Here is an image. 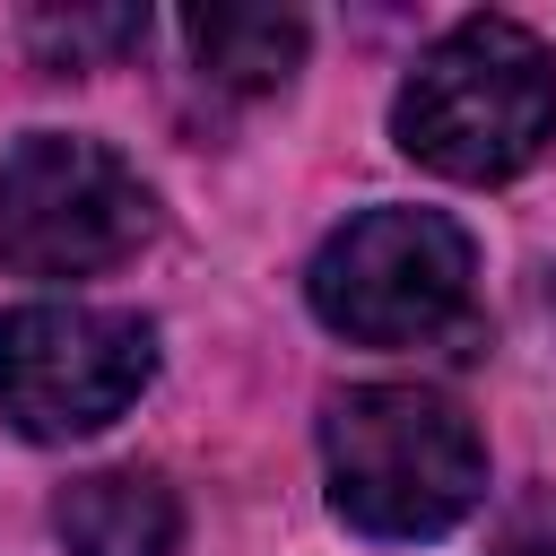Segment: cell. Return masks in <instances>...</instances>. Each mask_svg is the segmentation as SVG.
Listing matches in <instances>:
<instances>
[{
  "label": "cell",
  "mask_w": 556,
  "mask_h": 556,
  "mask_svg": "<svg viewBox=\"0 0 556 556\" xmlns=\"http://www.w3.org/2000/svg\"><path fill=\"white\" fill-rule=\"evenodd\" d=\"M330 513L365 539H443L486 495V443L426 382H356L321 408Z\"/></svg>",
  "instance_id": "6da1fadb"
},
{
  "label": "cell",
  "mask_w": 556,
  "mask_h": 556,
  "mask_svg": "<svg viewBox=\"0 0 556 556\" xmlns=\"http://www.w3.org/2000/svg\"><path fill=\"white\" fill-rule=\"evenodd\" d=\"M391 139L452 182H513L556 139V61L513 17L443 26L391 96Z\"/></svg>",
  "instance_id": "7a4b0ae2"
},
{
  "label": "cell",
  "mask_w": 556,
  "mask_h": 556,
  "mask_svg": "<svg viewBox=\"0 0 556 556\" xmlns=\"http://www.w3.org/2000/svg\"><path fill=\"white\" fill-rule=\"evenodd\" d=\"M469 278L478 252L443 208H365L313 252L304 295L356 348H426L469 313Z\"/></svg>",
  "instance_id": "3957f363"
},
{
  "label": "cell",
  "mask_w": 556,
  "mask_h": 556,
  "mask_svg": "<svg viewBox=\"0 0 556 556\" xmlns=\"http://www.w3.org/2000/svg\"><path fill=\"white\" fill-rule=\"evenodd\" d=\"M156 235L148 182L70 130H26L0 156V269L17 278H104Z\"/></svg>",
  "instance_id": "277c9868"
},
{
  "label": "cell",
  "mask_w": 556,
  "mask_h": 556,
  "mask_svg": "<svg viewBox=\"0 0 556 556\" xmlns=\"http://www.w3.org/2000/svg\"><path fill=\"white\" fill-rule=\"evenodd\" d=\"M156 374V330L113 304H17L0 313V417L26 443L104 434Z\"/></svg>",
  "instance_id": "5b68a950"
},
{
  "label": "cell",
  "mask_w": 556,
  "mask_h": 556,
  "mask_svg": "<svg viewBox=\"0 0 556 556\" xmlns=\"http://www.w3.org/2000/svg\"><path fill=\"white\" fill-rule=\"evenodd\" d=\"M52 530L70 556H174L182 504L156 469H87L52 495Z\"/></svg>",
  "instance_id": "8992f818"
},
{
  "label": "cell",
  "mask_w": 556,
  "mask_h": 556,
  "mask_svg": "<svg viewBox=\"0 0 556 556\" xmlns=\"http://www.w3.org/2000/svg\"><path fill=\"white\" fill-rule=\"evenodd\" d=\"M182 43L200 61L208 87L226 96H278L295 70H304V17L295 9H252V0H200L182 9Z\"/></svg>",
  "instance_id": "52a82bcc"
},
{
  "label": "cell",
  "mask_w": 556,
  "mask_h": 556,
  "mask_svg": "<svg viewBox=\"0 0 556 556\" xmlns=\"http://www.w3.org/2000/svg\"><path fill=\"white\" fill-rule=\"evenodd\" d=\"M139 35H148V9H130V0H113V9H96V0H78V9H26V43H35L43 70H104Z\"/></svg>",
  "instance_id": "ba28073f"
},
{
  "label": "cell",
  "mask_w": 556,
  "mask_h": 556,
  "mask_svg": "<svg viewBox=\"0 0 556 556\" xmlns=\"http://www.w3.org/2000/svg\"><path fill=\"white\" fill-rule=\"evenodd\" d=\"M486 556H556V486H530L521 504H504Z\"/></svg>",
  "instance_id": "9c48e42d"
},
{
  "label": "cell",
  "mask_w": 556,
  "mask_h": 556,
  "mask_svg": "<svg viewBox=\"0 0 556 556\" xmlns=\"http://www.w3.org/2000/svg\"><path fill=\"white\" fill-rule=\"evenodd\" d=\"M547 295H556V287H547Z\"/></svg>",
  "instance_id": "30bf717a"
}]
</instances>
